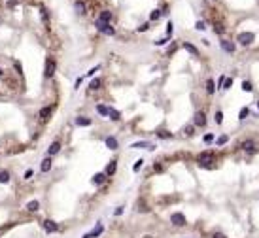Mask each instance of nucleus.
<instances>
[{
  "mask_svg": "<svg viewBox=\"0 0 259 238\" xmlns=\"http://www.w3.org/2000/svg\"><path fill=\"white\" fill-rule=\"evenodd\" d=\"M131 147L133 149H155V146L151 142H144V140H142V142H134Z\"/></svg>",
  "mask_w": 259,
  "mask_h": 238,
  "instance_id": "nucleus-8",
  "label": "nucleus"
},
{
  "mask_svg": "<svg viewBox=\"0 0 259 238\" xmlns=\"http://www.w3.org/2000/svg\"><path fill=\"white\" fill-rule=\"evenodd\" d=\"M40 170H42V172H49V170H51V159H49V157H46V159L42 161V164H40Z\"/></svg>",
  "mask_w": 259,
  "mask_h": 238,
  "instance_id": "nucleus-16",
  "label": "nucleus"
},
{
  "mask_svg": "<svg viewBox=\"0 0 259 238\" xmlns=\"http://www.w3.org/2000/svg\"><path fill=\"white\" fill-rule=\"evenodd\" d=\"M250 115V110L248 108H240V112H238V119H246Z\"/></svg>",
  "mask_w": 259,
  "mask_h": 238,
  "instance_id": "nucleus-29",
  "label": "nucleus"
},
{
  "mask_svg": "<svg viewBox=\"0 0 259 238\" xmlns=\"http://www.w3.org/2000/svg\"><path fill=\"white\" fill-rule=\"evenodd\" d=\"M115 168H117V161H110V164L106 166V176H114L115 174Z\"/></svg>",
  "mask_w": 259,
  "mask_h": 238,
  "instance_id": "nucleus-15",
  "label": "nucleus"
},
{
  "mask_svg": "<svg viewBox=\"0 0 259 238\" xmlns=\"http://www.w3.org/2000/svg\"><path fill=\"white\" fill-rule=\"evenodd\" d=\"M104 180H106V174H104V172H98V174L93 176V183H95V185H100Z\"/></svg>",
  "mask_w": 259,
  "mask_h": 238,
  "instance_id": "nucleus-20",
  "label": "nucleus"
},
{
  "mask_svg": "<svg viewBox=\"0 0 259 238\" xmlns=\"http://www.w3.org/2000/svg\"><path fill=\"white\" fill-rule=\"evenodd\" d=\"M142 164H144V161H142V159H138V161H136V163H134V166H133V170H134V172H138V170H140V168H142Z\"/></svg>",
  "mask_w": 259,
  "mask_h": 238,
  "instance_id": "nucleus-33",
  "label": "nucleus"
},
{
  "mask_svg": "<svg viewBox=\"0 0 259 238\" xmlns=\"http://www.w3.org/2000/svg\"><path fill=\"white\" fill-rule=\"evenodd\" d=\"M144 30H148V23H144V25L138 27V32H144Z\"/></svg>",
  "mask_w": 259,
  "mask_h": 238,
  "instance_id": "nucleus-42",
  "label": "nucleus"
},
{
  "mask_svg": "<svg viewBox=\"0 0 259 238\" xmlns=\"http://www.w3.org/2000/svg\"><path fill=\"white\" fill-rule=\"evenodd\" d=\"M8 181H10V172L0 170V183H8Z\"/></svg>",
  "mask_w": 259,
  "mask_h": 238,
  "instance_id": "nucleus-24",
  "label": "nucleus"
},
{
  "mask_svg": "<svg viewBox=\"0 0 259 238\" xmlns=\"http://www.w3.org/2000/svg\"><path fill=\"white\" fill-rule=\"evenodd\" d=\"M91 123H93V121H91V117H83V115L76 117V125H78V127H89Z\"/></svg>",
  "mask_w": 259,
  "mask_h": 238,
  "instance_id": "nucleus-12",
  "label": "nucleus"
},
{
  "mask_svg": "<svg viewBox=\"0 0 259 238\" xmlns=\"http://www.w3.org/2000/svg\"><path fill=\"white\" fill-rule=\"evenodd\" d=\"M27 212H30V213H34V212H38V208H40V202L38 200H30V202H27Z\"/></svg>",
  "mask_w": 259,
  "mask_h": 238,
  "instance_id": "nucleus-14",
  "label": "nucleus"
},
{
  "mask_svg": "<svg viewBox=\"0 0 259 238\" xmlns=\"http://www.w3.org/2000/svg\"><path fill=\"white\" fill-rule=\"evenodd\" d=\"M172 32H174V25H172V21H170L168 25H166V34H168V36H172Z\"/></svg>",
  "mask_w": 259,
  "mask_h": 238,
  "instance_id": "nucleus-37",
  "label": "nucleus"
},
{
  "mask_svg": "<svg viewBox=\"0 0 259 238\" xmlns=\"http://www.w3.org/2000/svg\"><path fill=\"white\" fill-rule=\"evenodd\" d=\"M237 40H238V44H242V46H250V44L255 40V36H253V32H240Z\"/></svg>",
  "mask_w": 259,
  "mask_h": 238,
  "instance_id": "nucleus-5",
  "label": "nucleus"
},
{
  "mask_svg": "<svg viewBox=\"0 0 259 238\" xmlns=\"http://www.w3.org/2000/svg\"><path fill=\"white\" fill-rule=\"evenodd\" d=\"M214 32H218V34H221V32H223V29H221L220 25H216V27H214Z\"/></svg>",
  "mask_w": 259,
  "mask_h": 238,
  "instance_id": "nucleus-44",
  "label": "nucleus"
},
{
  "mask_svg": "<svg viewBox=\"0 0 259 238\" xmlns=\"http://www.w3.org/2000/svg\"><path fill=\"white\" fill-rule=\"evenodd\" d=\"M193 123H195V127H204V125H206V117H204V114H202V112H197V114H195Z\"/></svg>",
  "mask_w": 259,
  "mask_h": 238,
  "instance_id": "nucleus-9",
  "label": "nucleus"
},
{
  "mask_svg": "<svg viewBox=\"0 0 259 238\" xmlns=\"http://www.w3.org/2000/svg\"><path fill=\"white\" fill-rule=\"evenodd\" d=\"M114 213H115V216H121V213H123V206L115 208V210H114Z\"/></svg>",
  "mask_w": 259,
  "mask_h": 238,
  "instance_id": "nucleus-43",
  "label": "nucleus"
},
{
  "mask_svg": "<svg viewBox=\"0 0 259 238\" xmlns=\"http://www.w3.org/2000/svg\"><path fill=\"white\" fill-rule=\"evenodd\" d=\"M55 70H57V62H55L51 57H47L46 59V72H44V76H46V78H53Z\"/></svg>",
  "mask_w": 259,
  "mask_h": 238,
  "instance_id": "nucleus-3",
  "label": "nucleus"
},
{
  "mask_svg": "<svg viewBox=\"0 0 259 238\" xmlns=\"http://www.w3.org/2000/svg\"><path fill=\"white\" fill-rule=\"evenodd\" d=\"M227 140H229V136H227V134L220 136V138H218V146H223V144H227Z\"/></svg>",
  "mask_w": 259,
  "mask_h": 238,
  "instance_id": "nucleus-34",
  "label": "nucleus"
},
{
  "mask_svg": "<svg viewBox=\"0 0 259 238\" xmlns=\"http://www.w3.org/2000/svg\"><path fill=\"white\" fill-rule=\"evenodd\" d=\"M212 238H227L225 234H221V232H214V236Z\"/></svg>",
  "mask_w": 259,
  "mask_h": 238,
  "instance_id": "nucleus-45",
  "label": "nucleus"
},
{
  "mask_svg": "<svg viewBox=\"0 0 259 238\" xmlns=\"http://www.w3.org/2000/svg\"><path fill=\"white\" fill-rule=\"evenodd\" d=\"M210 163H214V153L212 151H202L201 155L197 157V164H199V166L210 168V166H212Z\"/></svg>",
  "mask_w": 259,
  "mask_h": 238,
  "instance_id": "nucleus-1",
  "label": "nucleus"
},
{
  "mask_svg": "<svg viewBox=\"0 0 259 238\" xmlns=\"http://www.w3.org/2000/svg\"><path fill=\"white\" fill-rule=\"evenodd\" d=\"M106 147L108 149H117L119 147L117 138H115V136H108V138H106Z\"/></svg>",
  "mask_w": 259,
  "mask_h": 238,
  "instance_id": "nucleus-13",
  "label": "nucleus"
},
{
  "mask_svg": "<svg viewBox=\"0 0 259 238\" xmlns=\"http://www.w3.org/2000/svg\"><path fill=\"white\" fill-rule=\"evenodd\" d=\"M257 108H259V100H257Z\"/></svg>",
  "mask_w": 259,
  "mask_h": 238,
  "instance_id": "nucleus-49",
  "label": "nucleus"
},
{
  "mask_svg": "<svg viewBox=\"0 0 259 238\" xmlns=\"http://www.w3.org/2000/svg\"><path fill=\"white\" fill-rule=\"evenodd\" d=\"M0 74H2V68H0Z\"/></svg>",
  "mask_w": 259,
  "mask_h": 238,
  "instance_id": "nucleus-50",
  "label": "nucleus"
},
{
  "mask_svg": "<svg viewBox=\"0 0 259 238\" xmlns=\"http://www.w3.org/2000/svg\"><path fill=\"white\" fill-rule=\"evenodd\" d=\"M110 19H112V13L108 10L100 11V15H98V21H100V23H110Z\"/></svg>",
  "mask_w": 259,
  "mask_h": 238,
  "instance_id": "nucleus-17",
  "label": "nucleus"
},
{
  "mask_svg": "<svg viewBox=\"0 0 259 238\" xmlns=\"http://www.w3.org/2000/svg\"><path fill=\"white\" fill-rule=\"evenodd\" d=\"M231 85H233V78H225L221 83V89H231Z\"/></svg>",
  "mask_w": 259,
  "mask_h": 238,
  "instance_id": "nucleus-28",
  "label": "nucleus"
},
{
  "mask_svg": "<svg viewBox=\"0 0 259 238\" xmlns=\"http://www.w3.org/2000/svg\"><path fill=\"white\" fill-rule=\"evenodd\" d=\"M74 6H76V13H79V15H81V13H85V4H83L81 0H76V4H74Z\"/></svg>",
  "mask_w": 259,
  "mask_h": 238,
  "instance_id": "nucleus-22",
  "label": "nucleus"
},
{
  "mask_svg": "<svg viewBox=\"0 0 259 238\" xmlns=\"http://www.w3.org/2000/svg\"><path fill=\"white\" fill-rule=\"evenodd\" d=\"M242 91H246V93H252V91H253L252 83H250V81H246V79H244V81H242Z\"/></svg>",
  "mask_w": 259,
  "mask_h": 238,
  "instance_id": "nucleus-30",
  "label": "nucleus"
},
{
  "mask_svg": "<svg viewBox=\"0 0 259 238\" xmlns=\"http://www.w3.org/2000/svg\"><path fill=\"white\" fill-rule=\"evenodd\" d=\"M108 117H110L112 121H119V119H121V114H119L117 110H114V108H110V112H108Z\"/></svg>",
  "mask_w": 259,
  "mask_h": 238,
  "instance_id": "nucleus-21",
  "label": "nucleus"
},
{
  "mask_svg": "<svg viewBox=\"0 0 259 238\" xmlns=\"http://www.w3.org/2000/svg\"><path fill=\"white\" fill-rule=\"evenodd\" d=\"M98 68H100V66H95V68H91V70L87 72V76H89V78H91V76H95V72H98Z\"/></svg>",
  "mask_w": 259,
  "mask_h": 238,
  "instance_id": "nucleus-38",
  "label": "nucleus"
},
{
  "mask_svg": "<svg viewBox=\"0 0 259 238\" xmlns=\"http://www.w3.org/2000/svg\"><path fill=\"white\" fill-rule=\"evenodd\" d=\"M240 147L244 149V151H253V147H255V142H252V140H246V142L240 144Z\"/></svg>",
  "mask_w": 259,
  "mask_h": 238,
  "instance_id": "nucleus-19",
  "label": "nucleus"
},
{
  "mask_svg": "<svg viewBox=\"0 0 259 238\" xmlns=\"http://www.w3.org/2000/svg\"><path fill=\"white\" fill-rule=\"evenodd\" d=\"M157 136H159V138H172V132H166V131H161V132H157Z\"/></svg>",
  "mask_w": 259,
  "mask_h": 238,
  "instance_id": "nucleus-32",
  "label": "nucleus"
},
{
  "mask_svg": "<svg viewBox=\"0 0 259 238\" xmlns=\"http://www.w3.org/2000/svg\"><path fill=\"white\" fill-rule=\"evenodd\" d=\"M42 227H44V231H46V232H57L59 231V225L55 223V221H51V219H44L42 221Z\"/></svg>",
  "mask_w": 259,
  "mask_h": 238,
  "instance_id": "nucleus-6",
  "label": "nucleus"
},
{
  "mask_svg": "<svg viewBox=\"0 0 259 238\" xmlns=\"http://www.w3.org/2000/svg\"><path fill=\"white\" fill-rule=\"evenodd\" d=\"M29 178H32V170H27L25 172V180H29Z\"/></svg>",
  "mask_w": 259,
  "mask_h": 238,
  "instance_id": "nucleus-46",
  "label": "nucleus"
},
{
  "mask_svg": "<svg viewBox=\"0 0 259 238\" xmlns=\"http://www.w3.org/2000/svg\"><path fill=\"white\" fill-rule=\"evenodd\" d=\"M166 42H168L166 38H161V40H157V42H155V46H165Z\"/></svg>",
  "mask_w": 259,
  "mask_h": 238,
  "instance_id": "nucleus-40",
  "label": "nucleus"
},
{
  "mask_svg": "<svg viewBox=\"0 0 259 238\" xmlns=\"http://www.w3.org/2000/svg\"><path fill=\"white\" fill-rule=\"evenodd\" d=\"M15 4H17V0H10V2H8V8H13Z\"/></svg>",
  "mask_w": 259,
  "mask_h": 238,
  "instance_id": "nucleus-47",
  "label": "nucleus"
},
{
  "mask_svg": "<svg viewBox=\"0 0 259 238\" xmlns=\"http://www.w3.org/2000/svg\"><path fill=\"white\" fill-rule=\"evenodd\" d=\"M59 151H61V144H59L57 140H55V142H51V146L47 147V155H49V157H53V155H57Z\"/></svg>",
  "mask_w": 259,
  "mask_h": 238,
  "instance_id": "nucleus-10",
  "label": "nucleus"
},
{
  "mask_svg": "<svg viewBox=\"0 0 259 238\" xmlns=\"http://www.w3.org/2000/svg\"><path fill=\"white\" fill-rule=\"evenodd\" d=\"M206 91H208V95H214V91H216V87H214V79H208V81H206Z\"/></svg>",
  "mask_w": 259,
  "mask_h": 238,
  "instance_id": "nucleus-27",
  "label": "nucleus"
},
{
  "mask_svg": "<svg viewBox=\"0 0 259 238\" xmlns=\"http://www.w3.org/2000/svg\"><path fill=\"white\" fill-rule=\"evenodd\" d=\"M170 223H172L174 227H184L187 223V219H185V216L182 212H174L172 216H170Z\"/></svg>",
  "mask_w": 259,
  "mask_h": 238,
  "instance_id": "nucleus-2",
  "label": "nucleus"
},
{
  "mask_svg": "<svg viewBox=\"0 0 259 238\" xmlns=\"http://www.w3.org/2000/svg\"><path fill=\"white\" fill-rule=\"evenodd\" d=\"M51 112H53V108H51V106H46V108H42V110H40V117H42V119H49Z\"/></svg>",
  "mask_w": 259,
  "mask_h": 238,
  "instance_id": "nucleus-18",
  "label": "nucleus"
},
{
  "mask_svg": "<svg viewBox=\"0 0 259 238\" xmlns=\"http://www.w3.org/2000/svg\"><path fill=\"white\" fill-rule=\"evenodd\" d=\"M102 231H104V225H102V223H97V227H95L91 232L83 234V238H97V236H100V234H102Z\"/></svg>",
  "mask_w": 259,
  "mask_h": 238,
  "instance_id": "nucleus-7",
  "label": "nucleus"
},
{
  "mask_svg": "<svg viewBox=\"0 0 259 238\" xmlns=\"http://www.w3.org/2000/svg\"><path fill=\"white\" fill-rule=\"evenodd\" d=\"M184 47H185V49H187V51H189V53H191V55H199V49H197V47H195V46H193V44H189V42H185V44H184Z\"/></svg>",
  "mask_w": 259,
  "mask_h": 238,
  "instance_id": "nucleus-23",
  "label": "nucleus"
},
{
  "mask_svg": "<svg viewBox=\"0 0 259 238\" xmlns=\"http://www.w3.org/2000/svg\"><path fill=\"white\" fill-rule=\"evenodd\" d=\"M159 17H161V11H159V10H153V11L150 13V19H151V21H157Z\"/></svg>",
  "mask_w": 259,
  "mask_h": 238,
  "instance_id": "nucleus-31",
  "label": "nucleus"
},
{
  "mask_svg": "<svg viewBox=\"0 0 259 238\" xmlns=\"http://www.w3.org/2000/svg\"><path fill=\"white\" fill-rule=\"evenodd\" d=\"M195 29H197V30H204L206 29L204 21H197V23H195Z\"/></svg>",
  "mask_w": 259,
  "mask_h": 238,
  "instance_id": "nucleus-36",
  "label": "nucleus"
},
{
  "mask_svg": "<svg viewBox=\"0 0 259 238\" xmlns=\"http://www.w3.org/2000/svg\"><path fill=\"white\" fill-rule=\"evenodd\" d=\"M89 89H91V91H97V89H100V79H98V78H95L93 81L89 83Z\"/></svg>",
  "mask_w": 259,
  "mask_h": 238,
  "instance_id": "nucleus-26",
  "label": "nucleus"
},
{
  "mask_svg": "<svg viewBox=\"0 0 259 238\" xmlns=\"http://www.w3.org/2000/svg\"><path fill=\"white\" fill-rule=\"evenodd\" d=\"M212 140H214V134H206V136H204V142H206V144H210Z\"/></svg>",
  "mask_w": 259,
  "mask_h": 238,
  "instance_id": "nucleus-41",
  "label": "nucleus"
},
{
  "mask_svg": "<svg viewBox=\"0 0 259 238\" xmlns=\"http://www.w3.org/2000/svg\"><path fill=\"white\" fill-rule=\"evenodd\" d=\"M144 238H153V236H150V234H146V236H144Z\"/></svg>",
  "mask_w": 259,
  "mask_h": 238,
  "instance_id": "nucleus-48",
  "label": "nucleus"
},
{
  "mask_svg": "<svg viewBox=\"0 0 259 238\" xmlns=\"http://www.w3.org/2000/svg\"><path fill=\"white\" fill-rule=\"evenodd\" d=\"M184 132H185L187 136H191V134H193V127H191V125H189V127H185V128H184Z\"/></svg>",
  "mask_w": 259,
  "mask_h": 238,
  "instance_id": "nucleus-39",
  "label": "nucleus"
},
{
  "mask_svg": "<svg viewBox=\"0 0 259 238\" xmlns=\"http://www.w3.org/2000/svg\"><path fill=\"white\" fill-rule=\"evenodd\" d=\"M221 49L227 51V53H234V44L229 42V40H221Z\"/></svg>",
  "mask_w": 259,
  "mask_h": 238,
  "instance_id": "nucleus-11",
  "label": "nucleus"
},
{
  "mask_svg": "<svg viewBox=\"0 0 259 238\" xmlns=\"http://www.w3.org/2000/svg\"><path fill=\"white\" fill-rule=\"evenodd\" d=\"M97 112H98L100 115H104V117H106V115H108V112H110V108L104 106V104H98V106H97Z\"/></svg>",
  "mask_w": 259,
  "mask_h": 238,
  "instance_id": "nucleus-25",
  "label": "nucleus"
},
{
  "mask_svg": "<svg viewBox=\"0 0 259 238\" xmlns=\"http://www.w3.org/2000/svg\"><path fill=\"white\" fill-rule=\"evenodd\" d=\"M216 123H218V125H221V123H223V114H221L220 110L216 112Z\"/></svg>",
  "mask_w": 259,
  "mask_h": 238,
  "instance_id": "nucleus-35",
  "label": "nucleus"
},
{
  "mask_svg": "<svg viewBox=\"0 0 259 238\" xmlns=\"http://www.w3.org/2000/svg\"><path fill=\"white\" fill-rule=\"evenodd\" d=\"M95 27H97V30H98V32H102V34H108V36L115 34L114 27H110V23H100V21H98V19H97V23H95Z\"/></svg>",
  "mask_w": 259,
  "mask_h": 238,
  "instance_id": "nucleus-4",
  "label": "nucleus"
}]
</instances>
